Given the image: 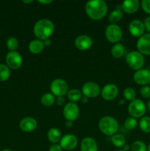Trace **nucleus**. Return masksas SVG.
Returning a JSON list of instances; mask_svg holds the SVG:
<instances>
[{
    "instance_id": "obj_1",
    "label": "nucleus",
    "mask_w": 150,
    "mask_h": 151,
    "mask_svg": "<svg viewBox=\"0 0 150 151\" xmlns=\"http://www.w3.org/2000/svg\"><path fill=\"white\" fill-rule=\"evenodd\" d=\"M85 13L88 17L94 21L102 19L107 14L108 7L103 0H90L85 6Z\"/></svg>"
},
{
    "instance_id": "obj_2",
    "label": "nucleus",
    "mask_w": 150,
    "mask_h": 151,
    "mask_svg": "<svg viewBox=\"0 0 150 151\" xmlns=\"http://www.w3.org/2000/svg\"><path fill=\"white\" fill-rule=\"evenodd\" d=\"M54 31V23L47 19L38 20L33 27V32L38 39L44 41L50 38Z\"/></svg>"
},
{
    "instance_id": "obj_3",
    "label": "nucleus",
    "mask_w": 150,
    "mask_h": 151,
    "mask_svg": "<svg viewBox=\"0 0 150 151\" xmlns=\"http://www.w3.org/2000/svg\"><path fill=\"white\" fill-rule=\"evenodd\" d=\"M98 125L100 131L107 136L112 137L116 134L119 130V122L114 117L110 116H104L101 117Z\"/></svg>"
},
{
    "instance_id": "obj_4",
    "label": "nucleus",
    "mask_w": 150,
    "mask_h": 151,
    "mask_svg": "<svg viewBox=\"0 0 150 151\" xmlns=\"http://www.w3.org/2000/svg\"><path fill=\"white\" fill-rule=\"evenodd\" d=\"M126 62L128 66L135 71L143 69L145 63V58L144 55L138 51H132L126 56Z\"/></svg>"
},
{
    "instance_id": "obj_5",
    "label": "nucleus",
    "mask_w": 150,
    "mask_h": 151,
    "mask_svg": "<svg viewBox=\"0 0 150 151\" xmlns=\"http://www.w3.org/2000/svg\"><path fill=\"white\" fill-rule=\"evenodd\" d=\"M128 113L130 116L134 118H141L146 111V106L143 100L135 99L129 103L128 106Z\"/></svg>"
},
{
    "instance_id": "obj_6",
    "label": "nucleus",
    "mask_w": 150,
    "mask_h": 151,
    "mask_svg": "<svg viewBox=\"0 0 150 151\" xmlns=\"http://www.w3.org/2000/svg\"><path fill=\"white\" fill-rule=\"evenodd\" d=\"M49 88L51 94L57 97H64L69 91L68 83L60 78L54 79L51 81Z\"/></svg>"
},
{
    "instance_id": "obj_7",
    "label": "nucleus",
    "mask_w": 150,
    "mask_h": 151,
    "mask_svg": "<svg viewBox=\"0 0 150 151\" xmlns=\"http://www.w3.org/2000/svg\"><path fill=\"white\" fill-rule=\"evenodd\" d=\"M104 33H105L107 41H110V43H114V44L120 41L123 35L121 28L118 24H110L107 25Z\"/></svg>"
},
{
    "instance_id": "obj_8",
    "label": "nucleus",
    "mask_w": 150,
    "mask_h": 151,
    "mask_svg": "<svg viewBox=\"0 0 150 151\" xmlns=\"http://www.w3.org/2000/svg\"><path fill=\"white\" fill-rule=\"evenodd\" d=\"M101 93V88L96 83L88 81L85 83L82 87V94L88 98L98 97Z\"/></svg>"
},
{
    "instance_id": "obj_9",
    "label": "nucleus",
    "mask_w": 150,
    "mask_h": 151,
    "mask_svg": "<svg viewBox=\"0 0 150 151\" xmlns=\"http://www.w3.org/2000/svg\"><path fill=\"white\" fill-rule=\"evenodd\" d=\"M63 114L66 120L74 122L79 116V109L77 105L76 104V103L69 102L65 105L64 108H63Z\"/></svg>"
},
{
    "instance_id": "obj_10",
    "label": "nucleus",
    "mask_w": 150,
    "mask_h": 151,
    "mask_svg": "<svg viewBox=\"0 0 150 151\" xmlns=\"http://www.w3.org/2000/svg\"><path fill=\"white\" fill-rule=\"evenodd\" d=\"M6 63L7 66L10 69H18L21 66L23 60L19 52H9L6 55Z\"/></svg>"
},
{
    "instance_id": "obj_11",
    "label": "nucleus",
    "mask_w": 150,
    "mask_h": 151,
    "mask_svg": "<svg viewBox=\"0 0 150 151\" xmlns=\"http://www.w3.org/2000/svg\"><path fill=\"white\" fill-rule=\"evenodd\" d=\"M119 94V88L114 83L106 84L101 90V95L104 100L111 101L114 100Z\"/></svg>"
},
{
    "instance_id": "obj_12",
    "label": "nucleus",
    "mask_w": 150,
    "mask_h": 151,
    "mask_svg": "<svg viewBox=\"0 0 150 151\" xmlns=\"http://www.w3.org/2000/svg\"><path fill=\"white\" fill-rule=\"evenodd\" d=\"M136 46L141 54L150 55V33H144L138 38Z\"/></svg>"
},
{
    "instance_id": "obj_13",
    "label": "nucleus",
    "mask_w": 150,
    "mask_h": 151,
    "mask_svg": "<svg viewBox=\"0 0 150 151\" xmlns=\"http://www.w3.org/2000/svg\"><path fill=\"white\" fill-rule=\"evenodd\" d=\"M78 143L76 136L71 134H68L62 137L59 144L60 145L63 150H72L76 147Z\"/></svg>"
},
{
    "instance_id": "obj_14",
    "label": "nucleus",
    "mask_w": 150,
    "mask_h": 151,
    "mask_svg": "<svg viewBox=\"0 0 150 151\" xmlns=\"http://www.w3.org/2000/svg\"><path fill=\"white\" fill-rule=\"evenodd\" d=\"M133 80L137 84L144 86L150 83V70L141 69L135 71L133 75Z\"/></svg>"
},
{
    "instance_id": "obj_15",
    "label": "nucleus",
    "mask_w": 150,
    "mask_h": 151,
    "mask_svg": "<svg viewBox=\"0 0 150 151\" xmlns=\"http://www.w3.org/2000/svg\"><path fill=\"white\" fill-rule=\"evenodd\" d=\"M129 33L134 37L140 38L145 32V27L144 22L140 19H134L129 24Z\"/></svg>"
},
{
    "instance_id": "obj_16",
    "label": "nucleus",
    "mask_w": 150,
    "mask_h": 151,
    "mask_svg": "<svg viewBox=\"0 0 150 151\" xmlns=\"http://www.w3.org/2000/svg\"><path fill=\"white\" fill-rule=\"evenodd\" d=\"M74 45L78 50L85 51L92 47L93 39L89 35H80L75 38Z\"/></svg>"
},
{
    "instance_id": "obj_17",
    "label": "nucleus",
    "mask_w": 150,
    "mask_h": 151,
    "mask_svg": "<svg viewBox=\"0 0 150 151\" xmlns=\"http://www.w3.org/2000/svg\"><path fill=\"white\" fill-rule=\"evenodd\" d=\"M37 127H38V122L36 119L31 116L23 118L19 122V128L24 132H32L36 129Z\"/></svg>"
},
{
    "instance_id": "obj_18",
    "label": "nucleus",
    "mask_w": 150,
    "mask_h": 151,
    "mask_svg": "<svg viewBox=\"0 0 150 151\" xmlns=\"http://www.w3.org/2000/svg\"><path fill=\"white\" fill-rule=\"evenodd\" d=\"M121 10L128 14L136 13L140 7V1L138 0H126L121 4Z\"/></svg>"
},
{
    "instance_id": "obj_19",
    "label": "nucleus",
    "mask_w": 150,
    "mask_h": 151,
    "mask_svg": "<svg viewBox=\"0 0 150 151\" xmlns=\"http://www.w3.org/2000/svg\"><path fill=\"white\" fill-rule=\"evenodd\" d=\"M81 151H98V144L92 137H85L81 142Z\"/></svg>"
},
{
    "instance_id": "obj_20",
    "label": "nucleus",
    "mask_w": 150,
    "mask_h": 151,
    "mask_svg": "<svg viewBox=\"0 0 150 151\" xmlns=\"http://www.w3.org/2000/svg\"><path fill=\"white\" fill-rule=\"evenodd\" d=\"M44 47L45 46H44V41L37 38V39L32 40L29 42L28 48H29L30 52H32V54L37 55L41 53L44 50Z\"/></svg>"
},
{
    "instance_id": "obj_21",
    "label": "nucleus",
    "mask_w": 150,
    "mask_h": 151,
    "mask_svg": "<svg viewBox=\"0 0 150 151\" xmlns=\"http://www.w3.org/2000/svg\"><path fill=\"white\" fill-rule=\"evenodd\" d=\"M47 138L52 144H58L62 138L61 132L56 128H51L47 132Z\"/></svg>"
},
{
    "instance_id": "obj_22",
    "label": "nucleus",
    "mask_w": 150,
    "mask_h": 151,
    "mask_svg": "<svg viewBox=\"0 0 150 151\" xmlns=\"http://www.w3.org/2000/svg\"><path fill=\"white\" fill-rule=\"evenodd\" d=\"M122 17H123V12H122L121 7L119 8V7H117V8L113 10L110 13L108 16V20L111 24H116V23H118L122 19Z\"/></svg>"
},
{
    "instance_id": "obj_23",
    "label": "nucleus",
    "mask_w": 150,
    "mask_h": 151,
    "mask_svg": "<svg viewBox=\"0 0 150 151\" xmlns=\"http://www.w3.org/2000/svg\"><path fill=\"white\" fill-rule=\"evenodd\" d=\"M110 52H111V54L113 57L116 58H120L124 55V46L121 43H116L112 47Z\"/></svg>"
},
{
    "instance_id": "obj_24",
    "label": "nucleus",
    "mask_w": 150,
    "mask_h": 151,
    "mask_svg": "<svg viewBox=\"0 0 150 151\" xmlns=\"http://www.w3.org/2000/svg\"><path fill=\"white\" fill-rule=\"evenodd\" d=\"M67 97L70 102L72 103H76V102L79 101L82 97V91L80 90L77 89V88H72V89L69 90V92L67 94Z\"/></svg>"
},
{
    "instance_id": "obj_25",
    "label": "nucleus",
    "mask_w": 150,
    "mask_h": 151,
    "mask_svg": "<svg viewBox=\"0 0 150 151\" xmlns=\"http://www.w3.org/2000/svg\"><path fill=\"white\" fill-rule=\"evenodd\" d=\"M55 99L54 95L51 93H45L41 97V102L44 106L50 107L55 103Z\"/></svg>"
},
{
    "instance_id": "obj_26",
    "label": "nucleus",
    "mask_w": 150,
    "mask_h": 151,
    "mask_svg": "<svg viewBox=\"0 0 150 151\" xmlns=\"http://www.w3.org/2000/svg\"><path fill=\"white\" fill-rule=\"evenodd\" d=\"M111 142L116 147H123L126 144V139L123 135L116 134L111 137Z\"/></svg>"
},
{
    "instance_id": "obj_27",
    "label": "nucleus",
    "mask_w": 150,
    "mask_h": 151,
    "mask_svg": "<svg viewBox=\"0 0 150 151\" xmlns=\"http://www.w3.org/2000/svg\"><path fill=\"white\" fill-rule=\"evenodd\" d=\"M140 129L146 134L150 133V116H144L139 121Z\"/></svg>"
},
{
    "instance_id": "obj_28",
    "label": "nucleus",
    "mask_w": 150,
    "mask_h": 151,
    "mask_svg": "<svg viewBox=\"0 0 150 151\" xmlns=\"http://www.w3.org/2000/svg\"><path fill=\"white\" fill-rule=\"evenodd\" d=\"M10 76V68L7 64L1 63L0 64V81H6Z\"/></svg>"
},
{
    "instance_id": "obj_29",
    "label": "nucleus",
    "mask_w": 150,
    "mask_h": 151,
    "mask_svg": "<svg viewBox=\"0 0 150 151\" xmlns=\"http://www.w3.org/2000/svg\"><path fill=\"white\" fill-rule=\"evenodd\" d=\"M123 95L124 97L125 98V100L131 102L136 99L137 93L136 91H135L133 88H132V87H126V88H125V89L124 90Z\"/></svg>"
},
{
    "instance_id": "obj_30",
    "label": "nucleus",
    "mask_w": 150,
    "mask_h": 151,
    "mask_svg": "<svg viewBox=\"0 0 150 151\" xmlns=\"http://www.w3.org/2000/svg\"><path fill=\"white\" fill-rule=\"evenodd\" d=\"M131 151H147V146L141 140H136L130 146Z\"/></svg>"
},
{
    "instance_id": "obj_31",
    "label": "nucleus",
    "mask_w": 150,
    "mask_h": 151,
    "mask_svg": "<svg viewBox=\"0 0 150 151\" xmlns=\"http://www.w3.org/2000/svg\"><path fill=\"white\" fill-rule=\"evenodd\" d=\"M7 47L10 52L16 51L19 47V41L17 38L15 37H10L7 41Z\"/></svg>"
},
{
    "instance_id": "obj_32",
    "label": "nucleus",
    "mask_w": 150,
    "mask_h": 151,
    "mask_svg": "<svg viewBox=\"0 0 150 151\" xmlns=\"http://www.w3.org/2000/svg\"><path fill=\"white\" fill-rule=\"evenodd\" d=\"M138 125V121L135 118L132 117V116H129V117L126 118V120L124 122V126L125 128L127 130H133L135 129V128Z\"/></svg>"
},
{
    "instance_id": "obj_33",
    "label": "nucleus",
    "mask_w": 150,
    "mask_h": 151,
    "mask_svg": "<svg viewBox=\"0 0 150 151\" xmlns=\"http://www.w3.org/2000/svg\"><path fill=\"white\" fill-rule=\"evenodd\" d=\"M140 93L144 98L150 99V86H142L140 90Z\"/></svg>"
},
{
    "instance_id": "obj_34",
    "label": "nucleus",
    "mask_w": 150,
    "mask_h": 151,
    "mask_svg": "<svg viewBox=\"0 0 150 151\" xmlns=\"http://www.w3.org/2000/svg\"><path fill=\"white\" fill-rule=\"evenodd\" d=\"M141 5L143 10L150 16V0H142Z\"/></svg>"
},
{
    "instance_id": "obj_35",
    "label": "nucleus",
    "mask_w": 150,
    "mask_h": 151,
    "mask_svg": "<svg viewBox=\"0 0 150 151\" xmlns=\"http://www.w3.org/2000/svg\"><path fill=\"white\" fill-rule=\"evenodd\" d=\"M144 27H145V29H146L149 33H150V16L146 17V19L144 21Z\"/></svg>"
},
{
    "instance_id": "obj_36",
    "label": "nucleus",
    "mask_w": 150,
    "mask_h": 151,
    "mask_svg": "<svg viewBox=\"0 0 150 151\" xmlns=\"http://www.w3.org/2000/svg\"><path fill=\"white\" fill-rule=\"evenodd\" d=\"M63 148L61 147L60 144H52L49 147V151H62Z\"/></svg>"
},
{
    "instance_id": "obj_37",
    "label": "nucleus",
    "mask_w": 150,
    "mask_h": 151,
    "mask_svg": "<svg viewBox=\"0 0 150 151\" xmlns=\"http://www.w3.org/2000/svg\"><path fill=\"white\" fill-rule=\"evenodd\" d=\"M65 102H66V100H65L64 97H57V98L55 99L56 104L59 106H63Z\"/></svg>"
},
{
    "instance_id": "obj_38",
    "label": "nucleus",
    "mask_w": 150,
    "mask_h": 151,
    "mask_svg": "<svg viewBox=\"0 0 150 151\" xmlns=\"http://www.w3.org/2000/svg\"><path fill=\"white\" fill-rule=\"evenodd\" d=\"M52 0H38V2L43 4H49L50 3H52Z\"/></svg>"
},
{
    "instance_id": "obj_39",
    "label": "nucleus",
    "mask_w": 150,
    "mask_h": 151,
    "mask_svg": "<svg viewBox=\"0 0 150 151\" xmlns=\"http://www.w3.org/2000/svg\"><path fill=\"white\" fill-rule=\"evenodd\" d=\"M44 41V46H46V47H49V46L51 44V41L50 38H47V39L44 40V41Z\"/></svg>"
},
{
    "instance_id": "obj_40",
    "label": "nucleus",
    "mask_w": 150,
    "mask_h": 151,
    "mask_svg": "<svg viewBox=\"0 0 150 151\" xmlns=\"http://www.w3.org/2000/svg\"><path fill=\"white\" fill-rule=\"evenodd\" d=\"M65 125H66V127L67 128H71L72 126H73V122H71V121H67V120H66Z\"/></svg>"
},
{
    "instance_id": "obj_41",
    "label": "nucleus",
    "mask_w": 150,
    "mask_h": 151,
    "mask_svg": "<svg viewBox=\"0 0 150 151\" xmlns=\"http://www.w3.org/2000/svg\"><path fill=\"white\" fill-rule=\"evenodd\" d=\"M81 101H82L83 103H88V98L87 97H85V96L83 95L82 97V98H81Z\"/></svg>"
},
{
    "instance_id": "obj_42",
    "label": "nucleus",
    "mask_w": 150,
    "mask_h": 151,
    "mask_svg": "<svg viewBox=\"0 0 150 151\" xmlns=\"http://www.w3.org/2000/svg\"><path fill=\"white\" fill-rule=\"evenodd\" d=\"M123 150L125 151H129V150H130V146L129 145H124V146L123 147Z\"/></svg>"
},
{
    "instance_id": "obj_43",
    "label": "nucleus",
    "mask_w": 150,
    "mask_h": 151,
    "mask_svg": "<svg viewBox=\"0 0 150 151\" xmlns=\"http://www.w3.org/2000/svg\"><path fill=\"white\" fill-rule=\"evenodd\" d=\"M32 1H33L32 0H28V1L27 0H24L23 2L25 3V4H29V3H32Z\"/></svg>"
},
{
    "instance_id": "obj_44",
    "label": "nucleus",
    "mask_w": 150,
    "mask_h": 151,
    "mask_svg": "<svg viewBox=\"0 0 150 151\" xmlns=\"http://www.w3.org/2000/svg\"><path fill=\"white\" fill-rule=\"evenodd\" d=\"M146 107H147V109H148V110H149V111L150 112V100H149L148 103H147Z\"/></svg>"
},
{
    "instance_id": "obj_45",
    "label": "nucleus",
    "mask_w": 150,
    "mask_h": 151,
    "mask_svg": "<svg viewBox=\"0 0 150 151\" xmlns=\"http://www.w3.org/2000/svg\"><path fill=\"white\" fill-rule=\"evenodd\" d=\"M147 151H150V143L149 144L148 147H147Z\"/></svg>"
},
{
    "instance_id": "obj_46",
    "label": "nucleus",
    "mask_w": 150,
    "mask_h": 151,
    "mask_svg": "<svg viewBox=\"0 0 150 151\" xmlns=\"http://www.w3.org/2000/svg\"><path fill=\"white\" fill-rule=\"evenodd\" d=\"M1 151H13V150H10V149H4V150H2Z\"/></svg>"
},
{
    "instance_id": "obj_47",
    "label": "nucleus",
    "mask_w": 150,
    "mask_h": 151,
    "mask_svg": "<svg viewBox=\"0 0 150 151\" xmlns=\"http://www.w3.org/2000/svg\"><path fill=\"white\" fill-rule=\"evenodd\" d=\"M116 151H125V150H124L123 149H120V150H116Z\"/></svg>"
}]
</instances>
